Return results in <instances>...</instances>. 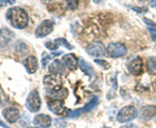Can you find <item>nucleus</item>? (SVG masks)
<instances>
[{"label": "nucleus", "mask_w": 156, "mask_h": 128, "mask_svg": "<svg viewBox=\"0 0 156 128\" xmlns=\"http://www.w3.org/2000/svg\"><path fill=\"white\" fill-rule=\"evenodd\" d=\"M7 18L9 24L16 29H25L29 24V16L23 8L13 7L7 12Z\"/></svg>", "instance_id": "f257e3e1"}, {"label": "nucleus", "mask_w": 156, "mask_h": 128, "mask_svg": "<svg viewBox=\"0 0 156 128\" xmlns=\"http://www.w3.org/2000/svg\"><path fill=\"white\" fill-rule=\"evenodd\" d=\"M136 115H138V110L134 106H125L117 114V122L119 123L131 122L133 119H135Z\"/></svg>", "instance_id": "f03ea898"}, {"label": "nucleus", "mask_w": 156, "mask_h": 128, "mask_svg": "<svg viewBox=\"0 0 156 128\" xmlns=\"http://www.w3.org/2000/svg\"><path fill=\"white\" fill-rule=\"evenodd\" d=\"M41 105H42V101H41V96H39L38 90H33L29 93L27 100H26L27 110L30 112H37L41 110Z\"/></svg>", "instance_id": "7ed1b4c3"}, {"label": "nucleus", "mask_w": 156, "mask_h": 128, "mask_svg": "<svg viewBox=\"0 0 156 128\" xmlns=\"http://www.w3.org/2000/svg\"><path fill=\"white\" fill-rule=\"evenodd\" d=\"M107 54L111 58H122L128 54V48L120 42H112L107 46Z\"/></svg>", "instance_id": "20e7f679"}, {"label": "nucleus", "mask_w": 156, "mask_h": 128, "mask_svg": "<svg viewBox=\"0 0 156 128\" xmlns=\"http://www.w3.org/2000/svg\"><path fill=\"white\" fill-rule=\"evenodd\" d=\"M52 30H53V21L52 20H44V21H42L41 25L37 28L35 36L38 38H43V37L48 36Z\"/></svg>", "instance_id": "39448f33"}, {"label": "nucleus", "mask_w": 156, "mask_h": 128, "mask_svg": "<svg viewBox=\"0 0 156 128\" xmlns=\"http://www.w3.org/2000/svg\"><path fill=\"white\" fill-rule=\"evenodd\" d=\"M86 51L91 56H103L107 52V48L101 42H92L91 45L86 47Z\"/></svg>", "instance_id": "423d86ee"}, {"label": "nucleus", "mask_w": 156, "mask_h": 128, "mask_svg": "<svg viewBox=\"0 0 156 128\" xmlns=\"http://www.w3.org/2000/svg\"><path fill=\"white\" fill-rule=\"evenodd\" d=\"M128 70H129V72L131 73V75H134V76L142 75V72H143V62H142V59L138 58V56L131 59V60L129 62V64H128Z\"/></svg>", "instance_id": "0eeeda50"}, {"label": "nucleus", "mask_w": 156, "mask_h": 128, "mask_svg": "<svg viewBox=\"0 0 156 128\" xmlns=\"http://www.w3.org/2000/svg\"><path fill=\"white\" fill-rule=\"evenodd\" d=\"M33 124L37 128H48L52 124V118L46 114H38L33 119Z\"/></svg>", "instance_id": "6e6552de"}, {"label": "nucleus", "mask_w": 156, "mask_h": 128, "mask_svg": "<svg viewBox=\"0 0 156 128\" xmlns=\"http://www.w3.org/2000/svg\"><path fill=\"white\" fill-rule=\"evenodd\" d=\"M3 116L5 118L8 123H16L20 118V111L16 107H8V109L3 110Z\"/></svg>", "instance_id": "1a4fd4ad"}, {"label": "nucleus", "mask_w": 156, "mask_h": 128, "mask_svg": "<svg viewBox=\"0 0 156 128\" xmlns=\"http://www.w3.org/2000/svg\"><path fill=\"white\" fill-rule=\"evenodd\" d=\"M46 93L51 98L60 100V101H62L68 96V90L65 89V88H62V86H58V88H56V89H46Z\"/></svg>", "instance_id": "9d476101"}, {"label": "nucleus", "mask_w": 156, "mask_h": 128, "mask_svg": "<svg viewBox=\"0 0 156 128\" xmlns=\"http://www.w3.org/2000/svg\"><path fill=\"white\" fill-rule=\"evenodd\" d=\"M155 115H156V106L155 105H147V106L142 107V110H140V119L144 122L152 119Z\"/></svg>", "instance_id": "9b49d317"}, {"label": "nucleus", "mask_w": 156, "mask_h": 128, "mask_svg": "<svg viewBox=\"0 0 156 128\" xmlns=\"http://www.w3.org/2000/svg\"><path fill=\"white\" fill-rule=\"evenodd\" d=\"M43 84L46 85V89H56V88L61 86L60 78L53 75H46L44 78H43Z\"/></svg>", "instance_id": "f8f14e48"}, {"label": "nucleus", "mask_w": 156, "mask_h": 128, "mask_svg": "<svg viewBox=\"0 0 156 128\" xmlns=\"http://www.w3.org/2000/svg\"><path fill=\"white\" fill-rule=\"evenodd\" d=\"M48 70H50V73L51 75H55V76H60L64 73L65 71V67H64V63L61 60H53L50 67H48Z\"/></svg>", "instance_id": "ddd939ff"}, {"label": "nucleus", "mask_w": 156, "mask_h": 128, "mask_svg": "<svg viewBox=\"0 0 156 128\" xmlns=\"http://www.w3.org/2000/svg\"><path fill=\"white\" fill-rule=\"evenodd\" d=\"M48 109H50L53 114H57V115H61L64 114L65 110H64V103L60 100H52L48 102Z\"/></svg>", "instance_id": "4468645a"}, {"label": "nucleus", "mask_w": 156, "mask_h": 128, "mask_svg": "<svg viewBox=\"0 0 156 128\" xmlns=\"http://www.w3.org/2000/svg\"><path fill=\"white\" fill-rule=\"evenodd\" d=\"M23 66H25L26 71L29 73H35L37 70H38V59L34 55L27 56L25 60H23Z\"/></svg>", "instance_id": "2eb2a0df"}, {"label": "nucleus", "mask_w": 156, "mask_h": 128, "mask_svg": "<svg viewBox=\"0 0 156 128\" xmlns=\"http://www.w3.org/2000/svg\"><path fill=\"white\" fill-rule=\"evenodd\" d=\"M62 60H64V64L69 70H76L78 63H80V60L77 59L74 54H66V55H64V58H62Z\"/></svg>", "instance_id": "dca6fc26"}, {"label": "nucleus", "mask_w": 156, "mask_h": 128, "mask_svg": "<svg viewBox=\"0 0 156 128\" xmlns=\"http://www.w3.org/2000/svg\"><path fill=\"white\" fill-rule=\"evenodd\" d=\"M80 68L86 73V75H89V76L94 75V70H92V67L86 60H83V59H81L80 60Z\"/></svg>", "instance_id": "f3484780"}, {"label": "nucleus", "mask_w": 156, "mask_h": 128, "mask_svg": "<svg viewBox=\"0 0 156 128\" xmlns=\"http://www.w3.org/2000/svg\"><path fill=\"white\" fill-rule=\"evenodd\" d=\"M147 71L151 75H156V56H151L147 59Z\"/></svg>", "instance_id": "a211bd4d"}, {"label": "nucleus", "mask_w": 156, "mask_h": 128, "mask_svg": "<svg viewBox=\"0 0 156 128\" xmlns=\"http://www.w3.org/2000/svg\"><path fill=\"white\" fill-rule=\"evenodd\" d=\"M98 105H99V98H98V97H92L91 101L87 103V105L83 107V109H82V111H83V112H89V111H91L92 109H95Z\"/></svg>", "instance_id": "6ab92c4d"}, {"label": "nucleus", "mask_w": 156, "mask_h": 128, "mask_svg": "<svg viewBox=\"0 0 156 128\" xmlns=\"http://www.w3.org/2000/svg\"><path fill=\"white\" fill-rule=\"evenodd\" d=\"M95 63H96V64H99V66H101V67L104 68V70H108V68L111 67L108 62H105V60H101V59H95Z\"/></svg>", "instance_id": "aec40b11"}, {"label": "nucleus", "mask_w": 156, "mask_h": 128, "mask_svg": "<svg viewBox=\"0 0 156 128\" xmlns=\"http://www.w3.org/2000/svg\"><path fill=\"white\" fill-rule=\"evenodd\" d=\"M44 46H46L47 48H50V50H56V48L58 47L57 42H56V39H55V41H51V42H47Z\"/></svg>", "instance_id": "412c9836"}, {"label": "nucleus", "mask_w": 156, "mask_h": 128, "mask_svg": "<svg viewBox=\"0 0 156 128\" xmlns=\"http://www.w3.org/2000/svg\"><path fill=\"white\" fill-rule=\"evenodd\" d=\"M82 110H76V111H68V118H76V116H80L82 114Z\"/></svg>", "instance_id": "4be33fe9"}, {"label": "nucleus", "mask_w": 156, "mask_h": 128, "mask_svg": "<svg viewBox=\"0 0 156 128\" xmlns=\"http://www.w3.org/2000/svg\"><path fill=\"white\" fill-rule=\"evenodd\" d=\"M143 22H144V24H147L150 29H156V24H155L154 21H151V20H148V18H143Z\"/></svg>", "instance_id": "5701e85b"}, {"label": "nucleus", "mask_w": 156, "mask_h": 128, "mask_svg": "<svg viewBox=\"0 0 156 128\" xmlns=\"http://www.w3.org/2000/svg\"><path fill=\"white\" fill-rule=\"evenodd\" d=\"M55 124H56V127H60V128L66 127V123L62 120V119H56V120H55Z\"/></svg>", "instance_id": "b1692460"}, {"label": "nucleus", "mask_w": 156, "mask_h": 128, "mask_svg": "<svg viewBox=\"0 0 156 128\" xmlns=\"http://www.w3.org/2000/svg\"><path fill=\"white\" fill-rule=\"evenodd\" d=\"M53 56L52 55H46L44 58H43V62H42V64H43V67H47V63L48 62H50L51 60V59H52Z\"/></svg>", "instance_id": "393cba45"}, {"label": "nucleus", "mask_w": 156, "mask_h": 128, "mask_svg": "<svg viewBox=\"0 0 156 128\" xmlns=\"http://www.w3.org/2000/svg\"><path fill=\"white\" fill-rule=\"evenodd\" d=\"M131 9L133 11H135V12H138V13H140V12H147V8L146 7H142V8H139V7H131Z\"/></svg>", "instance_id": "a878e982"}, {"label": "nucleus", "mask_w": 156, "mask_h": 128, "mask_svg": "<svg viewBox=\"0 0 156 128\" xmlns=\"http://www.w3.org/2000/svg\"><path fill=\"white\" fill-rule=\"evenodd\" d=\"M66 6H68V8L74 9V8L78 7V2H68V3H66Z\"/></svg>", "instance_id": "bb28decb"}, {"label": "nucleus", "mask_w": 156, "mask_h": 128, "mask_svg": "<svg viewBox=\"0 0 156 128\" xmlns=\"http://www.w3.org/2000/svg\"><path fill=\"white\" fill-rule=\"evenodd\" d=\"M16 2H13V0H11V2H8V0H0V7H4V6H9V4H14Z\"/></svg>", "instance_id": "cd10ccee"}, {"label": "nucleus", "mask_w": 156, "mask_h": 128, "mask_svg": "<svg viewBox=\"0 0 156 128\" xmlns=\"http://www.w3.org/2000/svg\"><path fill=\"white\" fill-rule=\"evenodd\" d=\"M150 34H151V39L156 41V29H150Z\"/></svg>", "instance_id": "c85d7f7f"}, {"label": "nucleus", "mask_w": 156, "mask_h": 128, "mask_svg": "<svg viewBox=\"0 0 156 128\" xmlns=\"http://www.w3.org/2000/svg\"><path fill=\"white\" fill-rule=\"evenodd\" d=\"M121 128H136V126L133 124V123H129V124H125V126H122Z\"/></svg>", "instance_id": "c756f323"}, {"label": "nucleus", "mask_w": 156, "mask_h": 128, "mask_svg": "<svg viewBox=\"0 0 156 128\" xmlns=\"http://www.w3.org/2000/svg\"><path fill=\"white\" fill-rule=\"evenodd\" d=\"M0 127H5V128H8V126L5 124V123H4L3 120H0Z\"/></svg>", "instance_id": "7c9ffc66"}, {"label": "nucleus", "mask_w": 156, "mask_h": 128, "mask_svg": "<svg viewBox=\"0 0 156 128\" xmlns=\"http://www.w3.org/2000/svg\"><path fill=\"white\" fill-rule=\"evenodd\" d=\"M148 4H150L151 7H156V2H150Z\"/></svg>", "instance_id": "2f4dec72"}, {"label": "nucleus", "mask_w": 156, "mask_h": 128, "mask_svg": "<svg viewBox=\"0 0 156 128\" xmlns=\"http://www.w3.org/2000/svg\"><path fill=\"white\" fill-rule=\"evenodd\" d=\"M3 106V102H2V98H0V107Z\"/></svg>", "instance_id": "473e14b6"}, {"label": "nucleus", "mask_w": 156, "mask_h": 128, "mask_svg": "<svg viewBox=\"0 0 156 128\" xmlns=\"http://www.w3.org/2000/svg\"><path fill=\"white\" fill-rule=\"evenodd\" d=\"M27 128H37V127H27Z\"/></svg>", "instance_id": "72a5a7b5"}, {"label": "nucleus", "mask_w": 156, "mask_h": 128, "mask_svg": "<svg viewBox=\"0 0 156 128\" xmlns=\"http://www.w3.org/2000/svg\"><path fill=\"white\" fill-rule=\"evenodd\" d=\"M155 85H156V82H155Z\"/></svg>", "instance_id": "f704fd0d"}]
</instances>
